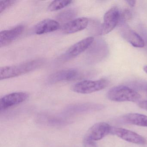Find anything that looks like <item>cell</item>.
Here are the masks:
<instances>
[{
    "mask_svg": "<svg viewBox=\"0 0 147 147\" xmlns=\"http://www.w3.org/2000/svg\"><path fill=\"white\" fill-rule=\"evenodd\" d=\"M44 62L42 59H36L18 65L2 67L0 69V79L13 78L31 72L41 67Z\"/></svg>",
    "mask_w": 147,
    "mask_h": 147,
    "instance_id": "6da1fadb",
    "label": "cell"
},
{
    "mask_svg": "<svg viewBox=\"0 0 147 147\" xmlns=\"http://www.w3.org/2000/svg\"><path fill=\"white\" fill-rule=\"evenodd\" d=\"M109 100L116 102H136L141 98V95L134 89L128 86H119L113 87L107 93Z\"/></svg>",
    "mask_w": 147,
    "mask_h": 147,
    "instance_id": "7a4b0ae2",
    "label": "cell"
},
{
    "mask_svg": "<svg viewBox=\"0 0 147 147\" xmlns=\"http://www.w3.org/2000/svg\"><path fill=\"white\" fill-rule=\"evenodd\" d=\"M109 85V81L105 79L95 81L86 80L74 84L72 89L75 92L88 94L103 90L107 87Z\"/></svg>",
    "mask_w": 147,
    "mask_h": 147,
    "instance_id": "3957f363",
    "label": "cell"
},
{
    "mask_svg": "<svg viewBox=\"0 0 147 147\" xmlns=\"http://www.w3.org/2000/svg\"><path fill=\"white\" fill-rule=\"evenodd\" d=\"M119 16V10L116 7H113L108 10L104 15V22L100 29V35H106L113 30L118 23Z\"/></svg>",
    "mask_w": 147,
    "mask_h": 147,
    "instance_id": "277c9868",
    "label": "cell"
},
{
    "mask_svg": "<svg viewBox=\"0 0 147 147\" xmlns=\"http://www.w3.org/2000/svg\"><path fill=\"white\" fill-rule=\"evenodd\" d=\"M93 37L86 38L72 45L62 56V59L68 60L76 57L87 49L93 43Z\"/></svg>",
    "mask_w": 147,
    "mask_h": 147,
    "instance_id": "5b68a950",
    "label": "cell"
},
{
    "mask_svg": "<svg viewBox=\"0 0 147 147\" xmlns=\"http://www.w3.org/2000/svg\"><path fill=\"white\" fill-rule=\"evenodd\" d=\"M112 134L116 135L126 142L135 144L144 145L147 142L146 139L141 135L123 128L113 127Z\"/></svg>",
    "mask_w": 147,
    "mask_h": 147,
    "instance_id": "8992f818",
    "label": "cell"
},
{
    "mask_svg": "<svg viewBox=\"0 0 147 147\" xmlns=\"http://www.w3.org/2000/svg\"><path fill=\"white\" fill-rule=\"evenodd\" d=\"M113 127L105 122L95 123L88 131L86 137L97 141L101 140L107 135L112 134Z\"/></svg>",
    "mask_w": 147,
    "mask_h": 147,
    "instance_id": "52a82bcc",
    "label": "cell"
},
{
    "mask_svg": "<svg viewBox=\"0 0 147 147\" xmlns=\"http://www.w3.org/2000/svg\"><path fill=\"white\" fill-rule=\"evenodd\" d=\"M28 98V94L24 92H13L7 94L0 99V110L3 111L19 105L25 101Z\"/></svg>",
    "mask_w": 147,
    "mask_h": 147,
    "instance_id": "ba28073f",
    "label": "cell"
},
{
    "mask_svg": "<svg viewBox=\"0 0 147 147\" xmlns=\"http://www.w3.org/2000/svg\"><path fill=\"white\" fill-rule=\"evenodd\" d=\"M79 72L74 69H63L51 74L48 80L50 83H55L62 82L70 81L76 79Z\"/></svg>",
    "mask_w": 147,
    "mask_h": 147,
    "instance_id": "9c48e42d",
    "label": "cell"
},
{
    "mask_svg": "<svg viewBox=\"0 0 147 147\" xmlns=\"http://www.w3.org/2000/svg\"><path fill=\"white\" fill-rule=\"evenodd\" d=\"M24 30V26L20 25L10 30L2 31L0 32V47L9 45L22 34Z\"/></svg>",
    "mask_w": 147,
    "mask_h": 147,
    "instance_id": "30bf717a",
    "label": "cell"
},
{
    "mask_svg": "<svg viewBox=\"0 0 147 147\" xmlns=\"http://www.w3.org/2000/svg\"><path fill=\"white\" fill-rule=\"evenodd\" d=\"M88 19L80 18L67 22L63 27V33L66 34H72L80 31L86 29L88 24Z\"/></svg>",
    "mask_w": 147,
    "mask_h": 147,
    "instance_id": "8fae6325",
    "label": "cell"
},
{
    "mask_svg": "<svg viewBox=\"0 0 147 147\" xmlns=\"http://www.w3.org/2000/svg\"><path fill=\"white\" fill-rule=\"evenodd\" d=\"M60 24L54 20L45 19L42 20L35 26L34 32L37 35H42L57 30Z\"/></svg>",
    "mask_w": 147,
    "mask_h": 147,
    "instance_id": "7c38bea8",
    "label": "cell"
},
{
    "mask_svg": "<svg viewBox=\"0 0 147 147\" xmlns=\"http://www.w3.org/2000/svg\"><path fill=\"white\" fill-rule=\"evenodd\" d=\"M121 32L123 37L133 47L142 48L145 46L142 38L134 31L128 28H123L121 30Z\"/></svg>",
    "mask_w": 147,
    "mask_h": 147,
    "instance_id": "4fadbf2b",
    "label": "cell"
},
{
    "mask_svg": "<svg viewBox=\"0 0 147 147\" xmlns=\"http://www.w3.org/2000/svg\"><path fill=\"white\" fill-rule=\"evenodd\" d=\"M123 123L142 127H147V116L138 113H129L124 115L121 119Z\"/></svg>",
    "mask_w": 147,
    "mask_h": 147,
    "instance_id": "5bb4252c",
    "label": "cell"
},
{
    "mask_svg": "<svg viewBox=\"0 0 147 147\" xmlns=\"http://www.w3.org/2000/svg\"><path fill=\"white\" fill-rule=\"evenodd\" d=\"M77 11L76 9H69L60 13L57 15V18L61 22L71 21V20L76 16Z\"/></svg>",
    "mask_w": 147,
    "mask_h": 147,
    "instance_id": "9a60e30c",
    "label": "cell"
},
{
    "mask_svg": "<svg viewBox=\"0 0 147 147\" xmlns=\"http://www.w3.org/2000/svg\"><path fill=\"white\" fill-rule=\"evenodd\" d=\"M73 2L72 1H54L48 7V9L51 11H58L69 5Z\"/></svg>",
    "mask_w": 147,
    "mask_h": 147,
    "instance_id": "2e32d148",
    "label": "cell"
},
{
    "mask_svg": "<svg viewBox=\"0 0 147 147\" xmlns=\"http://www.w3.org/2000/svg\"><path fill=\"white\" fill-rule=\"evenodd\" d=\"M15 2V1H0V13L12 6Z\"/></svg>",
    "mask_w": 147,
    "mask_h": 147,
    "instance_id": "e0dca14e",
    "label": "cell"
},
{
    "mask_svg": "<svg viewBox=\"0 0 147 147\" xmlns=\"http://www.w3.org/2000/svg\"><path fill=\"white\" fill-rule=\"evenodd\" d=\"M95 142L96 141L85 136L83 140V145L84 147H98V145Z\"/></svg>",
    "mask_w": 147,
    "mask_h": 147,
    "instance_id": "ac0fdd59",
    "label": "cell"
},
{
    "mask_svg": "<svg viewBox=\"0 0 147 147\" xmlns=\"http://www.w3.org/2000/svg\"><path fill=\"white\" fill-rule=\"evenodd\" d=\"M121 17L124 21H129L132 18V14L130 10L125 9L123 11Z\"/></svg>",
    "mask_w": 147,
    "mask_h": 147,
    "instance_id": "d6986e66",
    "label": "cell"
},
{
    "mask_svg": "<svg viewBox=\"0 0 147 147\" xmlns=\"http://www.w3.org/2000/svg\"><path fill=\"white\" fill-rule=\"evenodd\" d=\"M139 107L147 111V100L141 101L138 104Z\"/></svg>",
    "mask_w": 147,
    "mask_h": 147,
    "instance_id": "ffe728a7",
    "label": "cell"
},
{
    "mask_svg": "<svg viewBox=\"0 0 147 147\" xmlns=\"http://www.w3.org/2000/svg\"><path fill=\"white\" fill-rule=\"evenodd\" d=\"M143 91H145L147 93V83H144V84H142L140 85V86H138Z\"/></svg>",
    "mask_w": 147,
    "mask_h": 147,
    "instance_id": "44dd1931",
    "label": "cell"
},
{
    "mask_svg": "<svg viewBox=\"0 0 147 147\" xmlns=\"http://www.w3.org/2000/svg\"><path fill=\"white\" fill-rule=\"evenodd\" d=\"M126 2H127L130 6L132 7L135 6L136 4V1H133V0H132V1L128 0V1H126Z\"/></svg>",
    "mask_w": 147,
    "mask_h": 147,
    "instance_id": "7402d4cb",
    "label": "cell"
},
{
    "mask_svg": "<svg viewBox=\"0 0 147 147\" xmlns=\"http://www.w3.org/2000/svg\"><path fill=\"white\" fill-rule=\"evenodd\" d=\"M143 70H144V72H145L146 74H147V66L144 67Z\"/></svg>",
    "mask_w": 147,
    "mask_h": 147,
    "instance_id": "603a6c76",
    "label": "cell"
}]
</instances>
